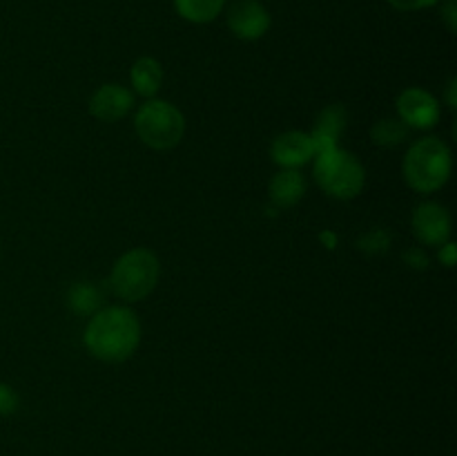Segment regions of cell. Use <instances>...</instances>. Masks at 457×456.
<instances>
[{
    "label": "cell",
    "instance_id": "6da1fadb",
    "mask_svg": "<svg viewBox=\"0 0 457 456\" xmlns=\"http://www.w3.org/2000/svg\"><path fill=\"white\" fill-rule=\"evenodd\" d=\"M85 347L103 362H123L141 344V322L129 308L107 307L92 316L85 329Z\"/></svg>",
    "mask_w": 457,
    "mask_h": 456
},
{
    "label": "cell",
    "instance_id": "7a4b0ae2",
    "mask_svg": "<svg viewBox=\"0 0 457 456\" xmlns=\"http://www.w3.org/2000/svg\"><path fill=\"white\" fill-rule=\"evenodd\" d=\"M451 150L442 139L427 137L415 141L409 148L404 156V173L406 183L413 190L422 192V195H431V192L445 188V183L451 177Z\"/></svg>",
    "mask_w": 457,
    "mask_h": 456
},
{
    "label": "cell",
    "instance_id": "3957f363",
    "mask_svg": "<svg viewBox=\"0 0 457 456\" xmlns=\"http://www.w3.org/2000/svg\"><path fill=\"white\" fill-rule=\"evenodd\" d=\"M159 258L147 249H132L116 259L110 273L112 293L125 302L145 300L159 284Z\"/></svg>",
    "mask_w": 457,
    "mask_h": 456
},
{
    "label": "cell",
    "instance_id": "277c9868",
    "mask_svg": "<svg viewBox=\"0 0 457 456\" xmlns=\"http://www.w3.org/2000/svg\"><path fill=\"white\" fill-rule=\"evenodd\" d=\"M315 182L326 195L335 199H353L364 190L366 170L353 152L342 148L317 152L315 155Z\"/></svg>",
    "mask_w": 457,
    "mask_h": 456
},
{
    "label": "cell",
    "instance_id": "5b68a950",
    "mask_svg": "<svg viewBox=\"0 0 457 456\" xmlns=\"http://www.w3.org/2000/svg\"><path fill=\"white\" fill-rule=\"evenodd\" d=\"M134 130L138 139L152 150H172L186 134V119L172 103L150 98L137 110Z\"/></svg>",
    "mask_w": 457,
    "mask_h": 456
},
{
    "label": "cell",
    "instance_id": "8992f818",
    "mask_svg": "<svg viewBox=\"0 0 457 456\" xmlns=\"http://www.w3.org/2000/svg\"><path fill=\"white\" fill-rule=\"evenodd\" d=\"M397 114L411 130H428L440 121V103L427 89L409 88L397 97Z\"/></svg>",
    "mask_w": 457,
    "mask_h": 456
},
{
    "label": "cell",
    "instance_id": "52a82bcc",
    "mask_svg": "<svg viewBox=\"0 0 457 456\" xmlns=\"http://www.w3.org/2000/svg\"><path fill=\"white\" fill-rule=\"evenodd\" d=\"M270 13L259 0H237L228 9V27L239 40H259L270 30Z\"/></svg>",
    "mask_w": 457,
    "mask_h": 456
},
{
    "label": "cell",
    "instance_id": "ba28073f",
    "mask_svg": "<svg viewBox=\"0 0 457 456\" xmlns=\"http://www.w3.org/2000/svg\"><path fill=\"white\" fill-rule=\"evenodd\" d=\"M413 232L422 244L442 246L451 237L449 210L436 201H424L413 213Z\"/></svg>",
    "mask_w": 457,
    "mask_h": 456
},
{
    "label": "cell",
    "instance_id": "9c48e42d",
    "mask_svg": "<svg viewBox=\"0 0 457 456\" xmlns=\"http://www.w3.org/2000/svg\"><path fill=\"white\" fill-rule=\"evenodd\" d=\"M270 156L272 161H275L277 165H281L284 170H297L315 156V143H312L311 134L308 132L290 130V132L279 134V137L272 141Z\"/></svg>",
    "mask_w": 457,
    "mask_h": 456
},
{
    "label": "cell",
    "instance_id": "30bf717a",
    "mask_svg": "<svg viewBox=\"0 0 457 456\" xmlns=\"http://www.w3.org/2000/svg\"><path fill=\"white\" fill-rule=\"evenodd\" d=\"M134 106V94L123 85L107 83L98 88L89 98V112L94 119L105 121V123H114V121L123 119Z\"/></svg>",
    "mask_w": 457,
    "mask_h": 456
},
{
    "label": "cell",
    "instance_id": "8fae6325",
    "mask_svg": "<svg viewBox=\"0 0 457 456\" xmlns=\"http://www.w3.org/2000/svg\"><path fill=\"white\" fill-rule=\"evenodd\" d=\"M344 128H346V110L342 106H328L315 121L311 139L315 143V155L317 152L330 150L337 148L339 137H342Z\"/></svg>",
    "mask_w": 457,
    "mask_h": 456
},
{
    "label": "cell",
    "instance_id": "7c38bea8",
    "mask_svg": "<svg viewBox=\"0 0 457 456\" xmlns=\"http://www.w3.org/2000/svg\"><path fill=\"white\" fill-rule=\"evenodd\" d=\"M270 201L277 208H293L306 195V179L297 173V170H281L272 177L270 188Z\"/></svg>",
    "mask_w": 457,
    "mask_h": 456
},
{
    "label": "cell",
    "instance_id": "4fadbf2b",
    "mask_svg": "<svg viewBox=\"0 0 457 456\" xmlns=\"http://www.w3.org/2000/svg\"><path fill=\"white\" fill-rule=\"evenodd\" d=\"M129 80H132L134 92L145 98H154V94L161 89V83H163V67L156 58L143 56L132 65Z\"/></svg>",
    "mask_w": 457,
    "mask_h": 456
},
{
    "label": "cell",
    "instance_id": "5bb4252c",
    "mask_svg": "<svg viewBox=\"0 0 457 456\" xmlns=\"http://www.w3.org/2000/svg\"><path fill=\"white\" fill-rule=\"evenodd\" d=\"M179 16L195 25H205L212 22L226 7V0H174Z\"/></svg>",
    "mask_w": 457,
    "mask_h": 456
},
{
    "label": "cell",
    "instance_id": "9a60e30c",
    "mask_svg": "<svg viewBox=\"0 0 457 456\" xmlns=\"http://www.w3.org/2000/svg\"><path fill=\"white\" fill-rule=\"evenodd\" d=\"M373 143L379 148H395L409 141L411 128L400 119H379L370 130Z\"/></svg>",
    "mask_w": 457,
    "mask_h": 456
},
{
    "label": "cell",
    "instance_id": "2e32d148",
    "mask_svg": "<svg viewBox=\"0 0 457 456\" xmlns=\"http://www.w3.org/2000/svg\"><path fill=\"white\" fill-rule=\"evenodd\" d=\"M103 298L98 293V289L89 282H76L74 286L67 293V304L74 313L79 316H89V313H96L98 307H101Z\"/></svg>",
    "mask_w": 457,
    "mask_h": 456
},
{
    "label": "cell",
    "instance_id": "e0dca14e",
    "mask_svg": "<svg viewBox=\"0 0 457 456\" xmlns=\"http://www.w3.org/2000/svg\"><path fill=\"white\" fill-rule=\"evenodd\" d=\"M388 244H391V237H388L384 231H373L370 235H366L364 240L360 241V246H366L364 250H369V253L388 250Z\"/></svg>",
    "mask_w": 457,
    "mask_h": 456
},
{
    "label": "cell",
    "instance_id": "ac0fdd59",
    "mask_svg": "<svg viewBox=\"0 0 457 456\" xmlns=\"http://www.w3.org/2000/svg\"><path fill=\"white\" fill-rule=\"evenodd\" d=\"M18 410V393L9 384L0 383V416H9Z\"/></svg>",
    "mask_w": 457,
    "mask_h": 456
},
{
    "label": "cell",
    "instance_id": "d6986e66",
    "mask_svg": "<svg viewBox=\"0 0 457 456\" xmlns=\"http://www.w3.org/2000/svg\"><path fill=\"white\" fill-rule=\"evenodd\" d=\"M391 7L400 9V12H418V9H427L437 4L440 0H386Z\"/></svg>",
    "mask_w": 457,
    "mask_h": 456
},
{
    "label": "cell",
    "instance_id": "ffe728a7",
    "mask_svg": "<svg viewBox=\"0 0 457 456\" xmlns=\"http://www.w3.org/2000/svg\"><path fill=\"white\" fill-rule=\"evenodd\" d=\"M442 21H445L446 30L451 31V34H455L457 30V3L455 0H446L445 7H442Z\"/></svg>",
    "mask_w": 457,
    "mask_h": 456
},
{
    "label": "cell",
    "instance_id": "44dd1931",
    "mask_svg": "<svg viewBox=\"0 0 457 456\" xmlns=\"http://www.w3.org/2000/svg\"><path fill=\"white\" fill-rule=\"evenodd\" d=\"M406 262H409L411 266H415V268H427L428 266L427 255H424L420 249H411L409 253H406Z\"/></svg>",
    "mask_w": 457,
    "mask_h": 456
},
{
    "label": "cell",
    "instance_id": "7402d4cb",
    "mask_svg": "<svg viewBox=\"0 0 457 456\" xmlns=\"http://www.w3.org/2000/svg\"><path fill=\"white\" fill-rule=\"evenodd\" d=\"M440 262L449 268L455 264V244L453 241H446V244L440 246Z\"/></svg>",
    "mask_w": 457,
    "mask_h": 456
},
{
    "label": "cell",
    "instance_id": "603a6c76",
    "mask_svg": "<svg viewBox=\"0 0 457 456\" xmlns=\"http://www.w3.org/2000/svg\"><path fill=\"white\" fill-rule=\"evenodd\" d=\"M455 88H457V85H455V79H453V80H451V83H449V92H446V97H449V107H451V110H455V106H457Z\"/></svg>",
    "mask_w": 457,
    "mask_h": 456
}]
</instances>
